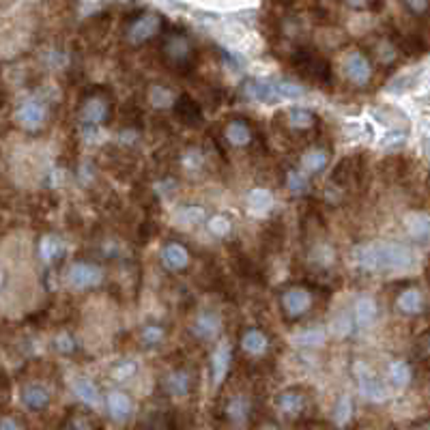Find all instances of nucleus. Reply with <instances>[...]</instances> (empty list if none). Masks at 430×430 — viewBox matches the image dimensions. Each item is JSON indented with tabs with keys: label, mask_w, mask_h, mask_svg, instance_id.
Returning a JSON list of instances; mask_svg holds the SVG:
<instances>
[{
	"label": "nucleus",
	"mask_w": 430,
	"mask_h": 430,
	"mask_svg": "<svg viewBox=\"0 0 430 430\" xmlns=\"http://www.w3.org/2000/svg\"><path fill=\"white\" fill-rule=\"evenodd\" d=\"M378 271H407L413 269L417 259L404 243H376Z\"/></svg>",
	"instance_id": "1"
},
{
	"label": "nucleus",
	"mask_w": 430,
	"mask_h": 430,
	"mask_svg": "<svg viewBox=\"0 0 430 430\" xmlns=\"http://www.w3.org/2000/svg\"><path fill=\"white\" fill-rule=\"evenodd\" d=\"M104 282V269L93 263H73L67 269V284L75 291L95 289Z\"/></svg>",
	"instance_id": "2"
},
{
	"label": "nucleus",
	"mask_w": 430,
	"mask_h": 430,
	"mask_svg": "<svg viewBox=\"0 0 430 430\" xmlns=\"http://www.w3.org/2000/svg\"><path fill=\"white\" fill-rule=\"evenodd\" d=\"M342 67H344L346 78L353 84H358V86L368 84L370 78H372V65H370V61L362 52H358V49H353V52H348L344 56V65Z\"/></svg>",
	"instance_id": "3"
},
{
	"label": "nucleus",
	"mask_w": 430,
	"mask_h": 430,
	"mask_svg": "<svg viewBox=\"0 0 430 430\" xmlns=\"http://www.w3.org/2000/svg\"><path fill=\"white\" fill-rule=\"evenodd\" d=\"M45 118H47V110L43 104L39 101L31 99V101H24V104L17 108L15 112V121L20 123V128H24L26 132H37L45 125Z\"/></svg>",
	"instance_id": "4"
},
{
	"label": "nucleus",
	"mask_w": 430,
	"mask_h": 430,
	"mask_svg": "<svg viewBox=\"0 0 430 430\" xmlns=\"http://www.w3.org/2000/svg\"><path fill=\"white\" fill-rule=\"evenodd\" d=\"M160 26H162V20H160L158 13H144V15H140L138 20L132 22L128 37H130L132 43H144V41L153 39L158 35Z\"/></svg>",
	"instance_id": "5"
},
{
	"label": "nucleus",
	"mask_w": 430,
	"mask_h": 430,
	"mask_svg": "<svg viewBox=\"0 0 430 430\" xmlns=\"http://www.w3.org/2000/svg\"><path fill=\"white\" fill-rule=\"evenodd\" d=\"M231 362H233V351L229 342H220L215 344L213 353H211V378L213 385L220 387L224 383V378L229 376L231 370Z\"/></svg>",
	"instance_id": "6"
},
{
	"label": "nucleus",
	"mask_w": 430,
	"mask_h": 430,
	"mask_svg": "<svg viewBox=\"0 0 430 430\" xmlns=\"http://www.w3.org/2000/svg\"><path fill=\"white\" fill-rule=\"evenodd\" d=\"M312 306V297L306 289L301 286H293L282 295V308L291 318H299L303 316Z\"/></svg>",
	"instance_id": "7"
},
{
	"label": "nucleus",
	"mask_w": 430,
	"mask_h": 430,
	"mask_svg": "<svg viewBox=\"0 0 430 430\" xmlns=\"http://www.w3.org/2000/svg\"><path fill=\"white\" fill-rule=\"evenodd\" d=\"M222 332V316L217 312H200L192 323V334L200 340H215Z\"/></svg>",
	"instance_id": "8"
},
{
	"label": "nucleus",
	"mask_w": 430,
	"mask_h": 430,
	"mask_svg": "<svg viewBox=\"0 0 430 430\" xmlns=\"http://www.w3.org/2000/svg\"><path fill=\"white\" fill-rule=\"evenodd\" d=\"M106 409H108V415H110L114 422L123 424V422H128V420L132 417V413H134V402H132V398L125 394V392L112 390V392L106 396Z\"/></svg>",
	"instance_id": "9"
},
{
	"label": "nucleus",
	"mask_w": 430,
	"mask_h": 430,
	"mask_svg": "<svg viewBox=\"0 0 430 430\" xmlns=\"http://www.w3.org/2000/svg\"><path fill=\"white\" fill-rule=\"evenodd\" d=\"M275 205V198L267 187H254L247 194V211L254 217H265L267 213H271Z\"/></svg>",
	"instance_id": "10"
},
{
	"label": "nucleus",
	"mask_w": 430,
	"mask_h": 430,
	"mask_svg": "<svg viewBox=\"0 0 430 430\" xmlns=\"http://www.w3.org/2000/svg\"><path fill=\"white\" fill-rule=\"evenodd\" d=\"M243 95L245 99L254 101V104H271L275 101V82L269 80H249L243 84Z\"/></svg>",
	"instance_id": "11"
},
{
	"label": "nucleus",
	"mask_w": 430,
	"mask_h": 430,
	"mask_svg": "<svg viewBox=\"0 0 430 430\" xmlns=\"http://www.w3.org/2000/svg\"><path fill=\"white\" fill-rule=\"evenodd\" d=\"M162 265L168 271H183L190 265V252L181 243H168L162 249Z\"/></svg>",
	"instance_id": "12"
},
{
	"label": "nucleus",
	"mask_w": 430,
	"mask_h": 430,
	"mask_svg": "<svg viewBox=\"0 0 430 430\" xmlns=\"http://www.w3.org/2000/svg\"><path fill=\"white\" fill-rule=\"evenodd\" d=\"M358 383H360L362 396L366 400H370V402H383L387 398V392H385L383 383L378 381V378L368 370V366H364V372H360Z\"/></svg>",
	"instance_id": "13"
},
{
	"label": "nucleus",
	"mask_w": 430,
	"mask_h": 430,
	"mask_svg": "<svg viewBox=\"0 0 430 430\" xmlns=\"http://www.w3.org/2000/svg\"><path fill=\"white\" fill-rule=\"evenodd\" d=\"M22 402L31 411H43L49 404V392L41 383H29L22 390Z\"/></svg>",
	"instance_id": "14"
},
{
	"label": "nucleus",
	"mask_w": 430,
	"mask_h": 430,
	"mask_svg": "<svg viewBox=\"0 0 430 430\" xmlns=\"http://www.w3.org/2000/svg\"><path fill=\"white\" fill-rule=\"evenodd\" d=\"M71 387H73L75 396H78L84 404H89V407H93V409L101 407V402H104V398H101V392H99L97 383L91 381V378H86V376L75 378Z\"/></svg>",
	"instance_id": "15"
},
{
	"label": "nucleus",
	"mask_w": 430,
	"mask_h": 430,
	"mask_svg": "<svg viewBox=\"0 0 430 430\" xmlns=\"http://www.w3.org/2000/svg\"><path fill=\"white\" fill-rule=\"evenodd\" d=\"M164 52L172 63H185L192 56V45L187 41V37L183 35H172L166 45H164Z\"/></svg>",
	"instance_id": "16"
},
{
	"label": "nucleus",
	"mask_w": 430,
	"mask_h": 430,
	"mask_svg": "<svg viewBox=\"0 0 430 430\" xmlns=\"http://www.w3.org/2000/svg\"><path fill=\"white\" fill-rule=\"evenodd\" d=\"M275 404L284 415H299L306 409V398H303V394L297 390H286L275 398Z\"/></svg>",
	"instance_id": "17"
},
{
	"label": "nucleus",
	"mask_w": 430,
	"mask_h": 430,
	"mask_svg": "<svg viewBox=\"0 0 430 430\" xmlns=\"http://www.w3.org/2000/svg\"><path fill=\"white\" fill-rule=\"evenodd\" d=\"M106 114H108V106H106V101L99 99V97L89 99L80 110V118H82L84 125H89V128L99 125L101 121L106 118Z\"/></svg>",
	"instance_id": "18"
},
{
	"label": "nucleus",
	"mask_w": 430,
	"mask_h": 430,
	"mask_svg": "<svg viewBox=\"0 0 430 430\" xmlns=\"http://www.w3.org/2000/svg\"><path fill=\"white\" fill-rule=\"evenodd\" d=\"M190 385H192L190 372H185V370H174V372H170V374L166 376V381H164V387H166V392H168L172 398H183V396H187V394H190Z\"/></svg>",
	"instance_id": "19"
},
{
	"label": "nucleus",
	"mask_w": 430,
	"mask_h": 430,
	"mask_svg": "<svg viewBox=\"0 0 430 430\" xmlns=\"http://www.w3.org/2000/svg\"><path fill=\"white\" fill-rule=\"evenodd\" d=\"M241 348L245 353H249V355L259 358V355H263V353H267L269 340H267V336L261 330H254V327H252V330H247L241 336Z\"/></svg>",
	"instance_id": "20"
},
{
	"label": "nucleus",
	"mask_w": 430,
	"mask_h": 430,
	"mask_svg": "<svg viewBox=\"0 0 430 430\" xmlns=\"http://www.w3.org/2000/svg\"><path fill=\"white\" fill-rule=\"evenodd\" d=\"M387 378L390 383L396 387V390H404L411 385V378H413V372H411V366L404 362V360H396L387 366Z\"/></svg>",
	"instance_id": "21"
},
{
	"label": "nucleus",
	"mask_w": 430,
	"mask_h": 430,
	"mask_svg": "<svg viewBox=\"0 0 430 430\" xmlns=\"http://www.w3.org/2000/svg\"><path fill=\"white\" fill-rule=\"evenodd\" d=\"M353 261L362 271L374 273L378 271V261H376V243H366V245H358L353 249Z\"/></svg>",
	"instance_id": "22"
},
{
	"label": "nucleus",
	"mask_w": 430,
	"mask_h": 430,
	"mask_svg": "<svg viewBox=\"0 0 430 430\" xmlns=\"http://www.w3.org/2000/svg\"><path fill=\"white\" fill-rule=\"evenodd\" d=\"M249 409H252V404L245 396H233L229 402H226V420L233 422V424H243L247 422L249 417Z\"/></svg>",
	"instance_id": "23"
},
{
	"label": "nucleus",
	"mask_w": 430,
	"mask_h": 430,
	"mask_svg": "<svg viewBox=\"0 0 430 430\" xmlns=\"http://www.w3.org/2000/svg\"><path fill=\"white\" fill-rule=\"evenodd\" d=\"M353 314H355V323L366 327V325H372L376 314H378V306L376 301L370 297V295H364L355 301V308H353Z\"/></svg>",
	"instance_id": "24"
},
{
	"label": "nucleus",
	"mask_w": 430,
	"mask_h": 430,
	"mask_svg": "<svg viewBox=\"0 0 430 430\" xmlns=\"http://www.w3.org/2000/svg\"><path fill=\"white\" fill-rule=\"evenodd\" d=\"M396 306L402 314H420L424 308V297L417 289H407L400 293Z\"/></svg>",
	"instance_id": "25"
},
{
	"label": "nucleus",
	"mask_w": 430,
	"mask_h": 430,
	"mask_svg": "<svg viewBox=\"0 0 430 430\" xmlns=\"http://www.w3.org/2000/svg\"><path fill=\"white\" fill-rule=\"evenodd\" d=\"M224 136H226V140H229L233 146H245L252 140V130L247 128L245 123H241V121H233V123L226 125Z\"/></svg>",
	"instance_id": "26"
},
{
	"label": "nucleus",
	"mask_w": 430,
	"mask_h": 430,
	"mask_svg": "<svg viewBox=\"0 0 430 430\" xmlns=\"http://www.w3.org/2000/svg\"><path fill=\"white\" fill-rule=\"evenodd\" d=\"M148 101H151V106L158 108V110H166V108H172L174 106V93L164 86V84H153L148 89Z\"/></svg>",
	"instance_id": "27"
},
{
	"label": "nucleus",
	"mask_w": 430,
	"mask_h": 430,
	"mask_svg": "<svg viewBox=\"0 0 430 430\" xmlns=\"http://www.w3.org/2000/svg\"><path fill=\"white\" fill-rule=\"evenodd\" d=\"M404 226H407V231L413 239H426L428 237V213L424 211H415V213H409L404 217Z\"/></svg>",
	"instance_id": "28"
},
{
	"label": "nucleus",
	"mask_w": 430,
	"mask_h": 430,
	"mask_svg": "<svg viewBox=\"0 0 430 430\" xmlns=\"http://www.w3.org/2000/svg\"><path fill=\"white\" fill-rule=\"evenodd\" d=\"M327 340V332L321 327H310V330H303L293 336V342L297 346H323Z\"/></svg>",
	"instance_id": "29"
},
{
	"label": "nucleus",
	"mask_w": 430,
	"mask_h": 430,
	"mask_svg": "<svg viewBox=\"0 0 430 430\" xmlns=\"http://www.w3.org/2000/svg\"><path fill=\"white\" fill-rule=\"evenodd\" d=\"M301 166L306 172H318L327 166V151L325 148H308L301 155Z\"/></svg>",
	"instance_id": "30"
},
{
	"label": "nucleus",
	"mask_w": 430,
	"mask_h": 430,
	"mask_svg": "<svg viewBox=\"0 0 430 430\" xmlns=\"http://www.w3.org/2000/svg\"><path fill=\"white\" fill-rule=\"evenodd\" d=\"M61 252H63V241L54 235H45L39 241V256L43 259V263H52L54 259H59Z\"/></svg>",
	"instance_id": "31"
},
{
	"label": "nucleus",
	"mask_w": 430,
	"mask_h": 430,
	"mask_svg": "<svg viewBox=\"0 0 430 430\" xmlns=\"http://www.w3.org/2000/svg\"><path fill=\"white\" fill-rule=\"evenodd\" d=\"M332 420H334V424L340 426V428H344V426L353 420V400H351V396L344 394V396H340V398L336 400Z\"/></svg>",
	"instance_id": "32"
},
{
	"label": "nucleus",
	"mask_w": 430,
	"mask_h": 430,
	"mask_svg": "<svg viewBox=\"0 0 430 430\" xmlns=\"http://www.w3.org/2000/svg\"><path fill=\"white\" fill-rule=\"evenodd\" d=\"M306 95V89L297 82H291V80H282V82H275V97L277 99H284V101H295V99H301Z\"/></svg>",
	"instance_id": "33"
},
{
	"label": "nucleus",
	"mask_w": 430,
	"mask_h": 430,
	"mask_svg": "<svg viewBox=\"0 0 430 430\" xmlns=\"http://www.w3.org/2000/svg\"><path fill=\"white\" fill-rule=\"evenodd\" d=\"M207 229H209V233L213 235V237H217V239H224V237H229L231 235V231H233V222L226 217V215H211L209 220H207Z\"/></svg>",
	"instance_id": "34"
},
{
	"label": "nucleus",
	"mask_w": 430,
	"mask_h": 430,
	"mask_svg": "<svg viewBox=\"0 0 430 430\" xmlns=\"http://www.w3.org/2000/svg\"><path fill=\"white\" fill-rule=\"evenodd\" d=\"M310 187L308 183V176L299 172V170H289L286 174V190L293 194V196H301V194H306Z\"/></svg>",
	"instance_id": "35"
},
{
	"label": "nucleus",
	"mask_w": 430,
	"mask_h": 430,
	"mask_svg": "<svg viewBox=\"0 0 430 430\" xmlns=\"http://www.w3.org/2000/svg\"><path fill=\"white\" fill-rule=\"evenodd\" d=\"M205 220H207V213L202 207H183L179 213H176V222H179L181 226H196Z\"/></svg>",
	"instance_id": "36"
},
{
	"label": "nucleus",
	"mask_w": 430,
	"mask_h": 430,
	"mask_svg": "<svg viewBox=\"0 0 430 430\" xmlns=\"http://www.w3.org/2000/svg\"><path fill=\"white\" fill-rule=\"evenodd\" d=\"M289 125L295 130H310L314 125V116L303 108H293L289 112Z\"/></svg>",
	"instance_id": "37"
},
{
	"label": "nucleus",
	"mask_w": 430,
	"mask_h": 430,
	"mask_svg": "<svg viewBox=\"0 0 430 430\" xmlns=\"http://www.w3.org/2000/svg\"><path fill=\"white\" fill-rule=\"evenodd\" d=\"M330 332H332L334 336H338V338L351 336V334H353V321H351V316H346V314L334 316V321H332V325H330Z\"/></svg>",
	"instance_id": "38"
},
{
	"label": "nucleus",
	"mask_w": 430,
	"mask_h": 430,
	"mask_svg": "<svg viewBox=\"0 0 430 430\" xmlns=\"http://www.w3.org/2000/svg\"><path fill=\"white\" fill-rule=\"evenodd\" d=\"M164 336H166V334H164V327H160V325H144L142 332H140L142 342L148 344V346L160 344V342L164 340Z\"/></svg>",
	"instance_id": "39"
},
{
	"label": "nucleus",
	"mask_w": 430,
	"mask_h": 430,
	"mask_svg": "<svg viewBox=\"0 0 430 430\" xmlns=\"http://www.w3.org/2000/svg\"><path fill=\"white\" fill-rule=\"evenodd\" d=\"M310 261L321 265V267H330L334 263V252L330 245H316L312 249V254H310Z\"/></svg>",
	"instance_id": "40"
},
{
	"label": "nucleus",
	"mask_w": 430,
	"mask_h": 430,
	"mask_svg": "<svg viewBox=\"0 0 430 430\" xmlns=\"http://www.w3.org/2000/svg\"><path fill=\"white\" fill-rule=\"evenodd\" d=\"M183 166L192 172L200 170L202 166H205V155H202V151L200 148H190L185 151V155H183Z\"/></svg>",
	"instance_id": "41"
},
{
	"label": "nucleus",
	"mask_w": 430,
	"mask_h": 430,
	"mask_svg": "<svg viewBox=\"0 0 430 430\" xmlns=\"http://www.w3.org/2000/svg\"><path fill=\"white\" fill-rule=\"evenodd\" d=\"M136 364L134 362H121V364H116L114 366V370H112V378L114 381H128V378H132L134 374H136Z\"/></svg>",
	"instance_id": "42"
},
{
	"label": "nucleus",
	"mask_w": 430,
	"mask_h": 430,
	"mask_svg": "<svg viewBox=\"0 0 430 430\" xmlns=\"http://www.w3.org/2000/svg\"><path fill=\"white\" fill-rule=\"evenodd\" d=\"M54 346H56V351H61V353H65V355H69V353H73V348H75V342H73L71 334L61 332V334L54 338Z\"/></svg>",
	"instance_id": "43"
},
{
	"label": "nucleus",
	"mask_w": 430,
	"mask_h": 430,
	"mask_svg": "<svg viewBox=\"0 0 430 430\" xmlns=\"http://www.w3.org/2000/svg\"><path fill=\"white\" fill-rule=\"evenodd\" d=\"M0 430H22V428L13 417H3L0 420Z\"/></svg>",
	"instance_id": "44"
},
{
	"label": "nucleus",
	"mask_w": 430,
	"mask_h": 430,
	"mask_svg": "<svg viewBox=\"0 0 430 430\" xmlns=\"http://www.w3.org/2000/svg\"><path fill=\"white\" fill-rule=\"evenodd\" d=\"M407 7L413 11V13H422L428 9V3H424V0H420V3H407Z\"/></svg>",
	"instance_id": "45"
},
{
	"label": "nucleus",
	"mask_w": 430,
	"mask_h": 430,
	"mask_svg": "<svg viewBox=\"0 0 430 430\" xmlns=\"http://www.w3.org/2000/svg\"><path fill=\"white\" fill-rule=\"evenodd\" d=\"M136 132H121V142L125 140V142H134L136 140Z\"/></svg>",
	"instance_id": "46"
},
{
	"label": "nucleus",
	"mask_w": 430,
	"mask_h": 430,
	"mask_svg": "<svg viewBox=\"0 0 430 430\" xmlns=\"http://www.w3.org/2000/svg\"><path fill=\"white\" fill-rule=\"evenodd\" d=\"M80 11H82V13H89V15H91V13L99 11V5H82V7H80Z\"/></svg>",
	"instance_id": "47"
},
{
	"label": "nucleus",
	"mask_w": 430,
	"mask_h": 430,
	"mask_svg": "<svg viewBox=\"0 0 430 430\" xmlns=\"http://www.w3.org/2000/svg\"><path fill=\"white\" fill-rule=\"evenodd\" d=\"M261 430H282V428H280V426H275V424H265Z\"/></svg>",
	"instance_id": "48"
},
{
	"label": "nucleus",
	"mask_w": 430,
	"mask_h": 430,
	"mask_svg": "<svg viewBox=\"0 0 430 430\" xmlns=\"http://www.w3.org/2000/svg\"><path fill=\"white\" fill-rule=\"evenodd\" d=\"M415 430H428V424H422V426H417Z\"/></svg>",
	"instance_id": "49"
}]
</instances>
